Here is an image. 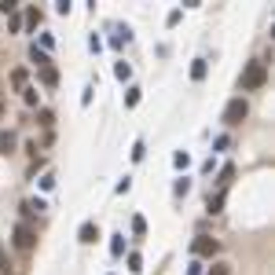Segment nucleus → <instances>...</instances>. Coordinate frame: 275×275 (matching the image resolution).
I'll list each match as a JSON object with an SVG mask.
<instances>
[{
    "label": "nucleus",
    "mask_w": 275,
    "mask_h": 275,
    "mask_svg": "<svg viewBox=\"0 0 275 275\" xmlns=\"http://www.w3.org/2000/svg\"><path fill=\"white\" fill-rule=\"evenodd\" d=\"M246 114H250L246 99H242V96H235L231 103L224 106V125H227V129H235V125H242V121H246Z\"/></svg>",
    "instance_id": "obj_1"
},
{
    "label": "nucleus",
    "mask_w": 275,
    "mask_h": 275,
    "mask_svg": "<svg viewBox=\"0 0 275 275\" xmlns=\"http://www.w3.org/2000/svg\"><path fill=\"white\" fill-rule=\"evenodd\" d=\"M264 81H268V66H264V63H250L246 73H242V88H246V92L264 88Z\"/></svg>",
    "instance_id": "obj_2"
},
{
    "label": "nucleus",
    "mask_w": 275,
    "mask_h": 275,
    "mask_svg": "<svg viewBox=\"0 0 275 275\" xmlns=\"http://www.w3.org/2000/svg\"><path fill=\"white\" fill-rule=\"evenodd\" d=\"M11 242H15L19 250H33V246H37V231L29 227V220L15 224V231H11Z\"/></svg>",
    "instance_id": "obj_3"
},
{
    "label": "nucleus",
    "mask_w": 275,
    "mask_h": 275,
    "mask_svg": "<svg viewBox=\"0 0 275 275\" xmlns=\"http://www.w3.org/2000/svg\"><path fill=\"white\" fill-rule=\"evenodd\" d=\"M191 253H194V257H217V253H220V242L209 239V235H194Z\"/></svg>",
    "instance_id": "obj_4"
},
{
    "label": "nucleus",
    "mask_w": 275,
    "mask_h": 275,
    "mask_svg": "<svg viewBox=\"0 0 275 275\" xmlns=\"http://www.w3.org/2000/svg\"><path fill=\"white\" fill-rule=\"evenodd\" d=\"M96 239H99V227L92 224V220H85V224L77 227V242H85V246H92Z\"/></svg>",
    "instance_id": "obj_5"
},
{
    "label": "nucleus",
    "mask_w": 275,
    "mask_h": 275,
    "mask_svg": "<svg viewBox=\"0 0 275 275\" xmlns=\"http://www.w3.org/2000/svg\"><path fill=\"white\" fill-rule=\"evenodd\" d=\"M41 209H48V206H44V198H26V202H22V213H26V217H37Z\"/></svg>",
    "instance_id": "obj_6"
},
{
    "label": "nucleus",
    "mask_w": 275,
    "mask_h": 275,
    "mask_svg": "<svg viewBox=\"0 0 275 275\" xmlns=\"http://www.w3.org/2000/svg\"><path fill=\"white\" fill-rule=\"evenodd\" d=\"M11 150H15V132L0 129V154H11Z\"/></svg>",
    "instance_id": "obj_7"
},
{
    "label": "nucleus",
    "mask_w": 275,
    "mask_h": 275,
    "mask_svg": "<svg viewBox=\"0 0 275 275\" xmlns=\"http://www.w3.org/2000/svg\"><path fill=\"white\" fill-rule=\"evenodd\" d=\"M29 59H33V63H37V70H44V66H52V59H48V52H44V48H37V44H33V48H29Z\"/></svg>",
    "instance_id": "obj_8"
},
{
    "label": "nucleus",
    "mask_w": 275,
    "mask_h": 275,
    "mask_svg": "<svg viewBox=\"0 0 275 275\" xmlns=\"http://www.w3.org/2000/svg\"><path fill=\"white\" fill-rule=\"evenodd\" d=\"M220 209H224V194H209V202H206V213H209V217H217Z\"/></svg>",
    "instance_id": "obj_9"
},
{
    "label": "nucleus",
    "mask_w": 275,
    "mask_h": 275,
    "mask_svg": "<svg viewBox=\"0 0 275 275\" xmlns=\"http://www.w3.org/2000/svg\"><path fill=\"white\" fill-rule=\"evenodd\" d=\"M22 22H26L29 29H37V26H41V8H26V15H22Z\"/></svg>",
    "instance_id": "obj_10"
},
{
    "label": "nucleus",
    "mask_w": 275,
    "mask_h": 275,
    "mask_svg": "<svg viewBox=\"0 0 275 275\" xmlns=\"http://www.w3.org/2000/svg\"><path fill=\"white\" fill-rule=\"evenodd\" d=\"M41 81L48 85V88H55V85H59V70H55V66H44V70H41Z\"/></svg>",
    "instance_id": "obj_11"
},
{
    "label": "nucleus",
    "mask_w": 275,
    "mask_h": 275,
    "mask_svg": "<svg viewBox=\"0 0 275 275\" xmlns=\"http://www.w3.org/2000/svg\"><path fill=\"white\" fill-rule=\"evenodd\" d=\"M206 73H209V63H206V59H194V66H191V77H194V81H202Z\"/></svg>",
    "instance_id": "obj_12"
},
{
    "label": "nucleus",
    "mask_w": 275,
    "mask_h": 275,
    "mask_svg": "<svg viewBox=\"0 0 275 275\" xmlns=\"http://www.w3.org/2000/svg\"><path fill=\"white\" fill-rule=\"evenodd\" d=\"M110 253H114V257L125 253V235H110Z\"/></svg>",
    "instance_id": "obj_13"
},
{
    "label": "nucleus",
    "mask_w": 275,
    "mask_h": 275,
    "mask_svg": "<svg viewBox=\"0 0 275 275\" xmlns=\"http://www.w3.org/2000/svg\"><path fill=\"white\" fill-rule=\"evenodd\" d=\"M132 235H136V239L147 235V220H143V217H132Z\"/></svg>",
    "instance_id": "obj_14"
},
{
    "label": "nucleus",
    "mask_w": 275,
    "mask_h": 275,
    "mask_svg": "<svg viewBox=\"0 0 275 275\" xmlns=\"http://www.w3.org/2000/svg\"><path fill=\"white\" fill-rule=\"evenodd\" d=\"M173 165H176V169H187V165H191L187 150H176V154H173Z\"/></svg>",
    "instance_id": "obj_15"
},
{
    "label": "nucleus",
    "mask_w": 275,
    "mask_h": 275,
    "mask_svg": "<svg viewBox=\"0 0 275 275\" xmlns=\"http://www.w3.org/2000/svg\"><path fill=\"white\" fill-rule=\"evenodd\" d=\"M143 154H147V143L136 140V143H132V162H143Z\"/></svg>",
    "instance_id": "obj_16"
},
{
    "label": "nucleus",
    "mask_w": 275,
    "mask_h": 275,
    "mask_svg": "<svg viewBox=\"0 0 275 275\" xmlns=\"http://www.w3.org/2000/svg\"><path fill=\"white\" fill-rule=\"evenodd\" d=\"M114 73H117V81H129V77H132V66H129V63H117Z\"/></svg>",
    "instance_id": "obj_17"
},
{
    "label": "nucleus",
    "mask_w": 275,
    "mask_h": 275,
    "mask_svg": "<svg viewBox=\"0 0 275 275\" xmlns=\"http://www.w3.org/2000/svg\"><path fill=\"white\" fill-rule=\"evenodd\" d=\"M11 85L19 88V92H26V70H15V73H11Z\"/></svg>",
    "instance_id": "obj_18"
},
{
    "label": "nucleus",
    "mask_w": 275,
    "mask_h": 275,
    "mask_svg": "<svg viewBox=\"0 0 275 275\" xmlns=\"http://www.w3.org/2000/svg\"><path fill=\"white\" fill-rule=\"evenodd\" d=\"M206 275H231V264H224V261H217V264H213Z\"/></svg>",
    "instance_id": "obj_19"
},
{
    "label": "nucleus",
    "mask_w": 275,
    "mask_h": 275,
    "mask_svg": "<svg viewBox=\"0 0 275 275\" xmlns=\"http://www.w3.org/2000/svg\"><path fill=\"white\" fill-rule=\"evenodd\" d=\"M231 176H235V165H224V169H220V187H227Z\"/></svg>",
    "instance_id": "obj_20"
},
{
    "label": "nucleus",
    "mask_w": 275,
    "mask_h": 275,
    "mask_svg": "<svg viewBox=\"0 0 275 275\" xmlns=\"http://www.w3.org/2000/svg\"><path fill=\"white\" fill-rule=\"evenodd\" d=\"M129 271H143V257L140 253H129Z\"/></svg>",
    "instance_id": "obj_21"
},
{
    "label": "nucleus",
    "mask_w": 275,
    "mask_h": 275,
    "mask_svg": "<svg viewBox=\"0 0 275 275\" xmlns=\"http://www.w3.org/2000/svg\"><path fill=\"white\" fill-rule=\"evenodd\" d=\"M8 29H11V33H19V29H22V15H19V11L8 19Z\"/></svg>",
    "instance_id": "obj_22"
},
{
    "label": "nucleus",
    "mask_w": 275,
    "mask_h": 275,
    "mask_svg": "<svg viewBox=\"0 0 275 275\" xmlns=\"http://www.w3.org/2000/svg\"><path fill=\"white\" fill-rule=\"evenodd\" d=\"M0 11H4V15H15V11H19V0H0Z\"/></svg>",
    "instance_id": "obj_23"
},
{
    "label": "nucleus",
    "mask_w": 275,
    "mask_h": 275,
    "mask_svg": "<svg viewBox=\"0 0 275 275\" xmlns=\"http://www.w3.org/2000/svg\"><path fill=\"white\" fill-rule=\"evenodd\" d=\"M129 41V29H117V33L110 37V44H114V48H121V44H125Z\"/></svg>",
    "instance_id": "obj_24"
},
{
    "label": "nucleus",
    "mask_w": 275,
    "mask_h": 275,
    "mask_svg": "<svg viewBox=\"0 0 275 275\" xmlns=\"http://www.w3.org/2000/svg\"><path fill=\"white\" fill-rule=\"evenodd\" d=\"M22 99H26V106H37V88H26Z\"/></svg>",
    "instance_id": "obj_25"
},
{
    "label": "nucleus",
    "mask_w": 275,
    "mask_h": 275,
    "mask_svg": "<svg viewBox=\"0 0 275 275\" xmlns=\"http://www.w3.org/2000/svg\"><path fill=\"white\" fill-rule=\"evenodd\" d=\"M37 117H41V125H44V129H52V121H55V114H52V110H41Z\"/></svg>",
    "instance_id": "obj_26"
},
{
    "label": "nucleus",
    "mask_w": 275,
    "mask_h": 275,
    "mask_svg": "<svg viewBox=\"0 0 275 275\" xmlns=\"http://www.w3.org/2000/svg\"><path fill=\"white\" fill-rule=\"evenodd\" d=\"M140 103V88H129V96H125V106H136Z\"/></svg>",
    "instance_id": "obj_27"
},
{
    "label": "nucleus",
    "mask_w": 275,
    "mask_h": 275,
    "mask_svg": "<svg viewBox=\"0 0 275 275\" xmlns=\"http://www.w3.org/2000/svg\"><path fill=\"white\" fill-rule=\"evenodd\" d=\"M41 187H44V191H52V187H55V176H52V173H44V176H41Z\"/></svg>",
    "instance_id": "obj_28"
},
{
    "label": "nucleus",
    "mask_w": 275,
    "mask_h": 275,
    "mask_svg": "<svg viewBox=\"0 0 275 275\" xmlns=\"http://www.w3.org/2000/svg\"><path fill=\"white\" fill-rule=\"evenodd\" d=\"M173 191H176V198H180V194H187V191H191V183H187V180H176V187H173Z\"/></svg>",
    "instance_id": "obj_29"
},
{
    "label": "nucleus",
    "mask_w": 275,
    "mask_h": 275,
    "mask_svg": "<svg viewBox=\"0 0 275 275\" xmlns=\"http://www.w3.org/2000/svg\"><path fill=\"white\" fill-rule=\"evenodd\" d=\"M8 268H11L8 264V253H4V246H0V275H8Z\"/></svg>",
    "instance_id": "obj_30"
},
{
    "label": "nucleus",
    "mask_w": 275,
    "mask_h": 275,
    "mask_svg": "<svg viewBox=\"0 0 275 275\" xmlns=\"http://www.w3.org/2000/svg\"><path fill=\"white\" fill-rule=\"evenodd\" d=\"M213 147H217V150H227V147H231V140H227V136H217V143H213Z\"/></svg>",
    "instance_id": "obj_31"
},
{
    "label": "nucleus",
    "mask_w": 275,
    "mask_h": 275,
    "mask_svg": "<svg viewBox=\"0 0 275 275\" xmlns=\"http://www.w3.org/2000/svg\"><path fill=\"white\" fill-rule=\"evenodd\" d=\"M187 275H202V264H198V261H194V264L187 268Z\"/></svg>",
    "instance_id": "obj_32"
},
{
    "label": "nucleus",
    "mask_w": 275,
    "mask_h": 275,
    "mask_svg": "<svg viewBox=\"0 0 275 275\" xmlns=\"http://www.w3.org/2000/svg\"><path fill=\"white\" fill-rule=\"evenodd\" d=\"M0 117H4V99H0Z\"/></svg>",
    "instance_id": "obj_33"
}]
</instances>
